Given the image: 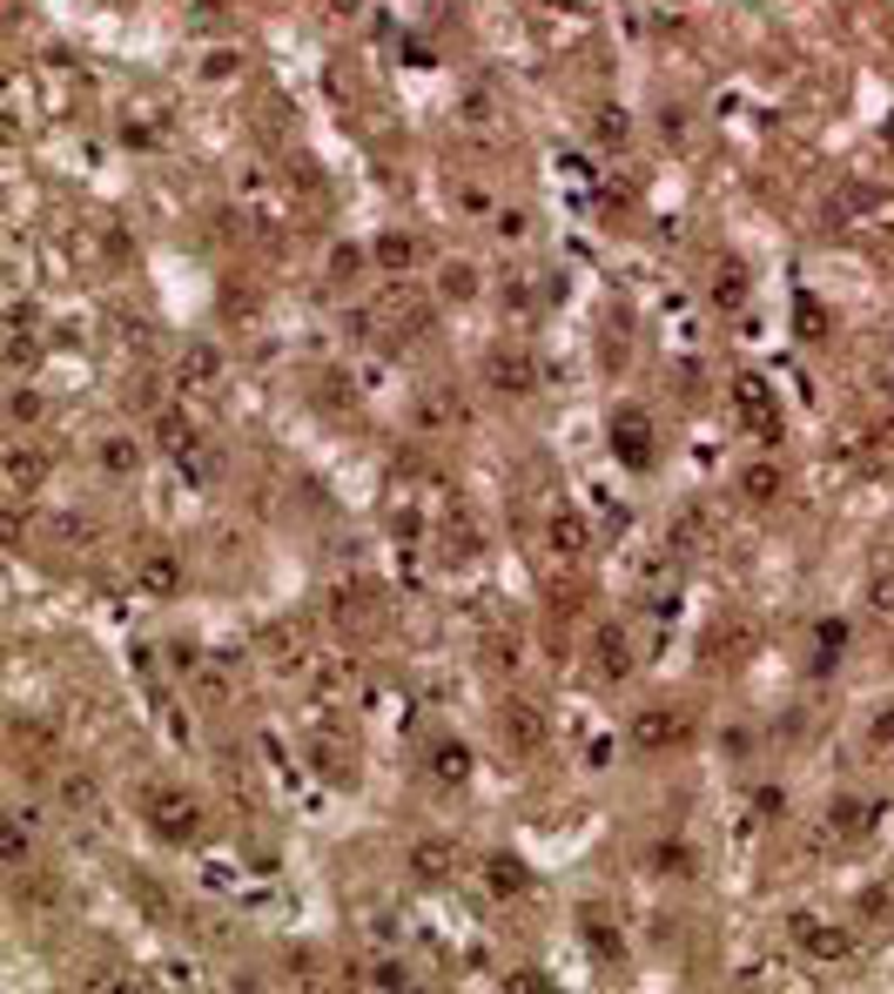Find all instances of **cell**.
<instances>
[{
  "instance_id": "cell-36",
  "label": "cell",
  "mask_w": 894,
  "mask_h": 994,
  "mask_svg": "<svg viewBox=\"0 0 894 994\" xmlns=\"http://www.w3.org/2000/svg\"><path fill=\"white\" fill-rule=\"evenodd\" d=\"M202 75H208V81H229V75H236V54H208Z\"/></svg>"
},
{
  "instance_id": "cell-30",
  "label": "cell",
  "mask_w": 894,
  "mask_h": 994,
  "mask_svg": "<svg viewBox=\"0 0 894 994\" xmlns=\"http://www.w3.org/2000/svg\"><path fill=\"white\" fill-rule=\"evenodd\" d=\"M861 914L887 927V920H894V894H887V888H868V894H861Z\"/></svg>"
},
{
  "instance_id": "cell-24",
  "label": "cell",
  "mask_w": 894,
  "mask_h": 994,
  "mask_svg": "<svg viewBox=\"0 0 894 994\" xmlns=\"http://www.w3.org/2000/svg\"><path fill=\"white\" fill-rule=\"evenodd\" d=\"M747 645H754V632H740V625H726V632L713 639V652H706V658H713V666H740V658H747Z\"/></svg>"
},
{
  "instance_id": "cell-5",
  "label": "cell",
  "mask_w": 894,
  "mask_h": 994,
  "mask_svg": "<svg viewBox=\"0 0 894 994\" xmlns=\"http://www.w3.org/2000/svg\"><path fill=\"white\" fill-rule=\"evenodd\" d=\"M687 739H693V720H679V712H666V705H646L633 720V746L640 753H679Z\"/></svg>"
},
{
  "instance_id": "cell-13",
  "label": "cell",
  "mask_w": 894,
  "mask_h": 994,
  "mask_svg": "<svg viewBox=\"0 0 894 994\" xmlns=\"http://www.w3.org/2000/svg\"><path fill=\"white\" fill-rule=\"evenodd\" d=\"M524 888H532V867H524L518 854H491V860H485V894H498V901H518Z\"/></svg>"
},
{
  "instance_id": "cell-12",
  "label": "cell",
  "mask_w": 894,
  "mask_h": 994,
  "mask_svg": "<svg viewBox=\"0 0 894 994\" xmlns=\"http://www.w3.org/2000/svg\"><path fill=\"white\" fill-rule=\"evenodd\" d=\"M55 806L61 813H75V820H88L94 806H101V780H94V772H61V780H55Z\"/></svg>"
},
{
  "instance_id": "cell-16",
  "label": "cell",
  "mask_w": 894,
  "mask_h": 994,
  "mask_svg": "<svg viewBox=\"0 0 894 994\" xmlns=\"http://www.w3.org/2000/svg\"><path fill=\"white\" fill-rule=\"evenodd\" d=\"M431 780H444V787H464V780H471V746H464V739H438V746H431Z\"/></svg>"
},
{
  "instance_id": "cell-19",
  "label": "cell",
  "mask_w": 894,
  "mask_h": 994,
  "mask_svg": "<svg viewBox=\"0 0 894 994\" xmlns=\"http://www.w3.org/2000/svg\"><path fill=\"white\" fill-rule=\"evenodd\" d=\"M827 826H834L840 840H855V834H868V826H874V806H868V800H855V793H840V800L827 806Z\"/></svg>"
},
{
  "instance_id": "cell-22",
  "label": "cell",
  "mask_w": 894,
  "mask_h": 994,
  "mask_svg": "<svg viewBox=\"0 0 894 994\" xmlns=\"http://www.w3.org/2000/svg\"><path fill=\"white\" fill-rule=\"evenodd\" d=\"M646 867L666 873V880H687V873H693V854L679 847V840H659V847H646Z\"/></svg>"
},
{
  "instance_id": "cell-14",
  "label": "cell",
  "mask_w": 894,
  "mask_h": 994,
  "mask_svg": "<svg viewBox=\"0 0 894 994\" xmlns=\"http://www.w3.org/2000/svg\"><path fill=\"white\" fill-rule=\"evenodd\" d=\"M552 538V551H558V558L572 565V558H586V551H592V531H586V518H578V511H552V524H545Z\"/></svg>"
},
{
  "instance_id": "cell-34",
  "label": "cell",
  "mask_w": 894,
  "mask_h": 994,
  "mask_svg": "<svg viewBox=\"0 0 894 994\" xmlns=\"http://www.w3.org/2000/svg\"><path fill=\"white\" fill-rule=\"evenodd\" d=\"M317 397H324V404H350V383H343V370H330V376L317 383Z\"/></svg>"
},
{
  "instance_id": "cell-6",
  "label": "cell",
  "mask_w": 894,
  "mask_h": 994,
  "mask_svg": "<svg viewBox=\"0 0 894 994\" xmlns=\"http://www.w3.org/2000/svg\"><path fill=\"white\" fill-rule=\"evenodd\" d=\"M612 451H619L625 471H646V464L659 458V437H653V423H646L640 410H619V417H612Z\"/></svg>"
},
{
  "instance_id": "cell-9",
  "label": "cell",
  "mask_w": 894,
  "mask_h": 994,
  "mask_svg": "<svg viewBox=\"0 0 894 994\" xmlns=\"http://www.w3.org/2000/svg\"><path fill=\"white\" fill-rule=\"evenodd\" d=\"M41 357V323H34V303H14L8 309V370H27Z\"/></svg>"
},
{
  "instance_id": "cell-10",
  "label": "cell",
  "mask_w": 894,
  "mask_h": 994,
  "mask_svg": "<svg viewBox=\"0 0 894 994\" xmlns=\"http://www.w3.org/2000/svg\"><path fill=\"white\" fill-rule=\"evenodd\" d=\"M485 376L498 383V391H532V383H539V357H524V350H491L485 357Z\"/></svg>"
},
{
  "instance_id": "cell-8",
  "label": "cell",
  "mask_w": 894,
  "mask_h": 994,
  "mask_svg": "<svg viewBox=\"0 0 894 994\" xmlns=\"http://www.w3.org/2000/svg\"><path fill=\"white\" fill-rule=\"evenodd\" d=\"M176 376H182V391L208 397V391L223 383V357H216V343H189V350H182V363H176Z\"/></svg>"
},
{
  "instance_id": "cell-29",
  "label": "cell",
  "mask_w": 894,
  "mask_h": 994,
  "mask_svg": "<svg viewBox=\"0 0 894 994\" xmlns=\"http://www.w3.org/2000/svg\"><path fill=\"white\" fill-rule=\"evenodd\" d=\"M47 531H55L61 544H88V538H94V531H88V518H75V511H61V518L47 524Z\"/></svg>"
},
{
  "instance_id": "cell-33",
  "label": "cell",
  "mask_w": 894,
  "mask_h": 994,
  "mask_svg": "<svg viewBox=\"0 0 894 994\" xmlns=\"http://www.w3.org/2000/svg\"><path fill=\"white\" fill-rule=\"evenodd\" d=\"M592 135H599V142H625V115H619V108H599Z\"/></svg>"
},
{
  "instance_id": "cell-23",
  "label": "cell",
  "mask_w": 894,
  "mask_h": 994,
  "mask_svg": "<svg viewBox=\"0 0 894 994\" xmlns=\"http://www.w3.org/2000/svg\"><path fill=\"white\" fill-rule=\"evenodd\" d=\"M94 458H101V471H115V477H135V464H142V451L128 444V437H109Z\"/></svg>"
},
{
  "instance_id": "cell-27",
  "label": "cell",
  "mask_w": 894,
  "mask_h": 994,
  "mask_svg": "<svg viewBox=\"0 0 894 994\" xmlns=\"http://www.w3.org/2000/svg\"><path fill=\"white\" fill-rule=\"evenodd\" d=\"M363 262H371V249H350V242H343V249L330 256V283H357Z\"/></svg>"
},
{
  "instance_id": "cell-31",
  "label": "cell",
  "mask_w": 894,
  "mask_h": 994,
  "mask_svg": "<svg viewBox=\"0 0 894 994\" xmlns=\"http://www.w3.org/2000/svg\"><path fill=\"white\" fill-rule=\"evenodd\" d=\"M821 658H840V645H848V625H840V619H821Z\"/></svg>"
},
{
  "instance_id": "cell-11",
  "label": "cell",
  "mask_w": 894,
  "mask_h": 994,
  "mask_svg": "<svg viewBox=\"0 0 894 994\" xmlns=\"http://www.w3.org/2000/svg\"><path fill=\"white\" fill-rule=\"evenodd\" d=\"M578 934H586V948H592L606 968H619V961H625V941H619V927H612V914H606V907H578Z\"/></svg>"
},
{
  "instance_id": "cell-1",
  "label": "cell",
  "mask_w": 894,
  "mask_h": 994,
  "mask_svg": "<svg viewBox=\"0 0 894 994\" xmlns=\"http://www.w3.org/2000/svg\"><path fill=\"white\" fill-rule=\"evenodd\" d=\"M142 820L155 826V840H169V847H189L195 834H202V800L195 793H182V787H148L142 793Z\"/></svg>"
},
{
  "instance_id": "cell-28",
  "label": "cell",
  "mask_w": 894,
  "mask_h": 994,
  "mask_svg": "<svg viewBox=\"0 0 894 994\" xmlns=\"http://www.w3.org/2000/svg\"><path fill=\"white\" fill-rule=\"evenodd\" d=\"M868 605H874L881 619H894V565H881V572L868 578Z\"/></svg>"
},
{
  "instance_id": "cell-15",
  "label": "cell",
  "mask_w": 894,
  "mask_h": 994,
  "mask_svg": "<svg viewBox=\"0 0 894 994\" xmlns=\"http://www.w3.org/2000/svg\"><path fill=\"white\" fill-rule=\"evenodd\" d=\"M135 578H142V591H155V598H176V591H182V558H176V551H148Z\"/></svg>"
},
{
  "instance_id": "cell-40",
  "label": "cell",
  "mask_w": 894,
  "mask_h": 994,
  "mask_svg": "<svg viewBox=\"0 0 894 994\" xmlns=\"http://www.w3.org/2000/svg\"><path fill=\"white\" fill-rule=\"evenodd\" d=\"M874 746H894V712H881V720H874Z\"/></svg>"
},
{
  "instance_id": "cell-2",
  "label": "cell",
  "mask_w": 894,
  "mask_h": 994,
  "mask_svg": "<svg viewBox=\"0 0 894 994\" xmlns=\"http://www.w3.org/2000/svg\"><path fill=\"white\" fill-rule=\"evenodd\" d=\"M545 705L539 699H524V692H511V699H498V739H505V753L511 759H532V753H545Z\"/></svg>"
},
{
  "instance_id": "cell-18",
  "label": "cell",
  "mask_w": 894,
  "mask_h": 994,
  "mask_svg": "<svg viewBox=\"0 0 894 994\" xmlns=\"http://www.w3.org/2000/svg\"><path fill=\"white\" fill-rule=\"evenodd\" d=\"M417 256H425V249H417L410 236H377V242H371V262H377L384 275H410Z\"/></svg>"
},
{
  "instance_id": "cell-20",
  "label": "cell",
  "mask_w": 894,
  "mask_h": 994,
  "mask_svg": "<svg viewBox=\"0 0 894 994\" xmlns=\"http://www.w3.org/2000/svg\"><path fill=\"white\" fill-rule=\"evenodd\" d=\"M740 410L760 423V437H767V444L780 437V417H773V397H767V383H760V376H747V383H740Z\"/></svg>"
},
{
  "instance_id": "cell-32",
  "label": "cell",
  "mask_w": 894,
  "mask_h": 994,
  "mask_svg": "<svg viewBox=\"0 0 894 994\" xmlns=\"http://www.w3.org/2000/svg\"><path fill=\"white\" fill-rule=\"evenodd\" d=\"M478 290V275H471V262H451L444 269V296H471Z\"/></svg>"
},
{
  "instance_id": "cell-39",
  "label": "cell",
  "mask_w": 894,
  "mask_h": 994,
  "mask_svg": "<svg viewBox=\"0 0 894 994\" xmlns=\"http://www.w3.org/2000/svg\"><path fill=\"white\" fill-rule=\"evenodd\" d=\"M713 290H720V303H733V296H740V275H733V262L720 269V283H713Z\"/></svg>"
},
{
  "instance_id": "cell-7",
  "label": "cell",
  "mask_w": 894,
  "mask_h": 994,
  "mask_svg": "<svg viewBox=\"0 0 894 994\" xmlns=\"http://www.w3.org/2000/svg\"><path fill=\"white\" fill-rule=\"evenodd\" d=\"M633 632H625V625H599L592 632V673L599 679H625V673H633Z\"/></svg>"
},
{
  "instance_id": "cell-3",
  "label": "cell",
  "mask_w": 894,
  "mask_h": 994,
  "mask_svg": "<svg viewBox=\"0 0 894 994\" xmlns=\"http://www.w3.org/2000/svg\"><path fill=\"white\" fill-rule=\"evenodd\" d=\"M47 451H34V444H8L0 451V484H8V505H27V497L47 484Z\"/></svg>"
},
{
  "instance_id": "cell-21",
  "label": "cell",
  "mask_w": 894,
  "mask_h": 994,
  "mask_svg": "<svg viewBox=\"0 0 894 994\" xmlns=\"http://www.w3.org/2000/svg\"><path fill=\"white\" fill-rule=\"evenodd\" d=\"M0 867H8V873H27V867H34L27 820H8V826H0Z\"/></svg>"
},
{
  "instance_id": "cell-17",
  "label": "cell",
  "mask_w": 894,
  "mask_h": 994,
  "mask_svg": "<svg viewBox=\"0 0 894 994\" xmlns=\"http://www.w3.org/2000/svg\"><path fill=\"white\" fill-rule=\"evenodd\" d=\"M451 867H457V847H451L444 834H438V840H417V847H410V873H417V880H444Z\"/></svg>"
},
{
  "instance_id": "cell-38",
  "label": "cell",
  "mask_w": 894,
  "mask_h": 994,
  "mask_svg": "<svg viewBox=\"0 0 894 994\" xmlns=\"http://www.w3.org/2000/svg\"><path fill=\"white\" fill-rule=\"evenodd\" d=\"M754 806H760V813H767V820H773V813H780V806H787V793H780V787H760V793H754Z\"/></svg>"
},
{
  "instance_id": "cell-25",
  "label": "cell",
  "mask_w": 894,
  "mask_h": 994,
  "mask_svg": "<svg viewBox=\"0 0 894 994\" xmlns=\"http://www.w3.org/2000/svg\"><path fill=\"white\" fill-rule=\"evenodd\" d=\"M485 666H491V673H518V666H524V652H518V639H511V632L485 639Z\"/></svg>"
},
{
  "instance_id": "cell-26",
  "label": "cell",
  "mask_w": 894,
  "mask_h": 994,
  "mask_svg": "<svg viewBox=\"0 0 894 994\" xmlns=\"http://www.w3.org/2000/svg\"><path fill=\"white\" fill-rule=\"evenodd\" d=\"M740 490L754 497V505H767V497L780 490V471H773V464H747V477H740Z\"/></svg>"
},
{
  "instance_id": "cell-35",
  "label": "cell",
  "mask_w": 894,
  "mask_h": 994,
  "mask_svg": "<svg viewBox=\"0 0 894 994\" xmlns=\"http://www.w3.org/2000/svg\"><path fill=\"white\" fill-rule=\"evenodd\" d=\"M821 329H827V323H821V303L801 296V337H821Z\"/></svg>"
},
{
  "instance_id": "cell-37",
  "label": "cell",
  "mask_w": 894,
  "mask_h": 994,
  "mask_svg": "<svg viewBox=\"0 0 894 994\" xmlns=\"http://www.w3.org/2000/svg\"><path fill=\"white\" fill-rule=\"evenodd\" d=\"M14 423H41V397H34V391L14 397Z\"/></svg>"
},
{
  "instance_id": "cell-4",
  "label": "cell",
  "mask_w": 894,
  "mask_h": 994,
  "mask_svg": "<svg viewBox=\"0 0 894 994\" xmlns=\"http://www.w3.org/2000/svg\"><path fill=\"white\" fill-rule=\"evenodd\" d=\"M794 941L807 948V961H827V968H840V961L855 955V934L834 927V920H821V914H794Z\"/></svg>"
}]
</instances>
